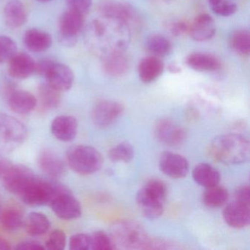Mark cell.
Masks as SVG:
<instances>
[{
	"label": "cell",
	"mask_w": 250,
	"mask_h": 250,
	"mask_svg": "<svg viewBox=\"0 0 250 250\" xmlns=\"http://www.w3.org/2000/svg\"><path fill=\"white\" fill-rule=\"evenodd\" d=\"M49 206L58 217L64 220L77 219L82 215L80 202L71 191L62 184L60 186Z\"/></svg>",
	"instance_id": "obj_8"
},
{
	"label": "cell",
	"mask_w": 250,
	"mask_h": 250,
	"mask_svg": "<svg viewBox=\"0 0 250 250\" xmlns=\"http://www.w3.org/2000/svg\"><path fill=\"white\" fill-rule=\"evenodd\" d=\"M22 212L17 208H8L0 211V227L7 231H16L24 225Z\"/></svg>",
	"instance_id": "obj_29"
},
{
	"label": "cell",
	"mask_w": 250,
	"mask_h": 250,
	"mask_svg": "<svg viewBox=\"0 0 250 250\" xmlns=\"http://www.w3.org/2000/svg\"><path fill=\"white\" fill-rule=\"evenodd\" d=\"M8 65V74L16 80L29 78L36 70V62L32 57L23 52H17L11 58Z\"/></svg>",
	"instance_id": "obj_18"
},
{
	"label": "cell",
	"mask_w": 250,
	"mask_h": 250,
	"mask_svg": "<svg viewBox=\"0 0 250 250\" xmlns=\"http://www.w3.org/2000/svg\"><path fill=\"white\" fill-rule=\"evenodd\" d=\"M102 60L104 70L111 77H123L129 70L130 61L124 52L109 55Z\"/></svg>",
	"instance_id": "obj_26"
},
{
	"label": "cell",
	"mask_w": 250,
	"mask_h": 250,
	"mask_svg": "<svg viewBox=\"0 0 250 250\" xmlns=\"http://www.w3.org/2000/svg\"><path fill=\"white\" fill-rule=\"evenodd\" d=\"M124 112L122 104L115 101L102 100L93 106L92 120L98 128H105L112 125Z\"/></svg>",
	"instance_id": "obj_11"
},
{
	"label": "cell",
	"mask_w": 250,
	"mask_h": 250,
	"mask_svg": "<svg viewBox=\"0 0 250 250\" xmlns=\"http://www.w3.org/2000/svg\"><path fill=\"white\" fill-rule=\"evenodd\" d=\"M39 165L42 170L52 178H61L65 173L62 159L52 150H43L39 155Z\"/></svg>",
	"instance_id": "obj_21"
},
{
	"label": "cell",
	"mask_w": 250,
	"mask_h": 250,
	"mask_svg": "<svg viewBox=\"0 0 250 250\" xmlns=\"http://www.w3.org/2000/svg\"><path fill=\"white\" fill-rule=\"evenodd\" d=\"M54 62H55L54 61L49 59L42 60V61L36 62L35 72L37 73L39 75L45 77L52 65H53Z\"/></svg>",
	"instance_id": "obj_43"
},
{
	"label": "cell",
	"mask_w": 250,
	"mask_h": 250,
	"mask_svg": "<svg viewBox=\"0 0 250 250\" xmlns=\"http://www.w3.org/2000/svg\"><path fill=\"white\" fill-rule=\"evenodd\" d=\"M188 33L193 40L197 42L210 40L216 33L214 20L208 14H200L189 25Z\"/></svg>",
	"instance_id": "obj_19"
},
{
	"label": "cell",
	"mask_w": 250,
	"mask_h": 250,
	"mask_svg": "<svg viewBox=\"0 0 250 250\" xmlns=\"http://www.w3.org/2000/svg\"><path fill=\"white\" fill-rule=\"evenodd\" d=\"M45 77L49 85L61 93L69 90L74 83V74L72 70L68 65L55 62Z\"/></svg>",
	"instance_id": "obj_16"
},
{
	"label": "cell",
	"mask_w": 250,
	"mask_h": 250,
	"mask_svg": "<svg viewBox=\"0 0 250 250\" xmlns=\"http://www.w3.org/2000/svg\"><path fill=\"white\" fill-rule=\"evenodd\" d=\"M0 211H1V200H0Z\"/></svg>",
	"instance_id": "obj_49"
},
{
	"label": "cell",
	"mask_w": 250,
	"mask_h": 250,
	"mask_svg": "<svg viewBox=\"0 0 250 250\" xmlns=\"http://www.w3.org/2000/svg\"><path fill=\"white\" fill-rule=\"evenodd\" d=\"M91 247L90 235L78 233L72 235L69 240V249L71 250H88Z\"/></svg>",
	"instance_id": "obj_39"
},
{
	"label": "cell",
	"mask_w": 250,
	"mask_h": 250,
	"mask_svg": "<svg viewBox=\"0 0 250 250\" xmlns=\"http://www.w3.org/2000/svg\"><path fill=\"white\" fill-rule=\"evenodd\" d=\"M1 177L5 188L19 197L37 176L33 170L24 165L10 163Z\"/></svg>",
	"instance_id": "obj_9"
},
{
	"label": "cell",
	"mask_w": 250,
	"mask_h": 250,
	"mask_svg": "<svg viewBox=\"0 0 250 250\" xmlns=\"http://www.w3.org/2000/svg\"><path fill=\"white\" fill-rule=\"evenodd\" d=\"M187 64L189 68L200 72H213L220 69L221 62L210 54L196 52L188 55Z\"/></svg>",
	"instance_id": "obj_25"
},
{
	"label": "cell",
	"mask_w": 250,
	"mask_h": 250,
	"mask_svg": "<svg viewBox=\"0 0 250 250\" xmlns=\"http://www.w3.org/2000/svg\"><path fill=\"white\" fill-rule=\"evenodd\" d=\"M229 45L235 53L248 56L250 52V33L244 30L233 32L229 38Z\"/></svg>",
	"instance_id": "obj_33"
},
{
	"label": "cell",
	"mask_w": 250,
	"mask_h": 250,
	"mask_svg": "<svg viewBox=\"0 0 250 250\" xmlns=\"http://www.w3.org/2000/svg\"><path fill=\"white\" fill-rule=\"evenodd\" d=\"M9 164V162H7L5 159L0 158V177L2 176V173H3L4 171L5 170Z\"/></svg>",
	"instance_id": "obj_46"
},
{
	"label": "cell",
	"mask_w": 250,
	"mask_h": 250,
	"mask_svg": "<svg viewBox=\"0 0 250 250\" xmlns=\"http://www.w3.org/2000/svg\"><path fill=\"white\" fill-rule=\"evenodd\" d=\"M84 16L68 10L60 20L59 39L63 46L72 47L77 43L79 33L83 30Z\"/></svg>",
	"instance_id": "obj_10"
},
{
	"label": "cell",
	"mask_w": 250,
	"mask_h": 250,
	"mask_svg": "<svg viewBox=\"0 0 250 250\" xmlns=\"http://www.w3.org/2000/svg\"><path fill=\"white\" fill-rule=\"evenodd\" d=\"M61 184L48 181L36 177L19 197L32 207L49 206Z\"/></svg>",
	"instance_id": "obj_7"
},
{
	"label": "cell",
	"mask_w": 250,
	"mask_h": 250,
	"mask_svg": "<svg viewBox=\"0 0 250 250\" xmlns=\"http://www.w3.org/2000/svg\"><path fill=\"white\" fill-rule=\"evenodd\" d=\"M192 176L197 184L205 188L218 185L220 181V174L217 169L207 163L196 165L193 169Z\"/></svg>",
	"instance_id": "obj_27"
},
{
	"label": "cell",
	"mask_w": 250,
	"mask_h": 250,
	"mask_svg": "<svg viewBox=\"0 0 250 250\" xmlns=\"http://www.w3.org/2000/svg\"><path fill=\"white\" fill-rule=\"evenodd\" d=\"M61 93L48 83L42 84L39 88V99L42 107L46 110L58 108L61 104Z\"/></svg>",
	"instance_id": "obj_32"
},
{
	"label": "cell",
	"mask_w": 250,
	"mask_h": 250,
	"mask_svg": "<svg viewBox=\"0 0 250 250\" xmlns=\"http://www.w3.org/2000/svg\"><path fill=\"white\" fill-rule=\"evenodd\" d=\"M36 96L24 90H13L8 97V105L13 112L19 115H27L37 106Z\"/></svg>",
	"instance_id": "obj_20"
},
{
	"label": "cell",
	"mask_w": 250,
	"mask_h": 250,
	"mask_svg": "<svg viewBox=\"0 0 250 250\" xmlns=\"http://www.w3.org/2000/svg\"><path fill=\"white\" fill-rule=\"evenodd\" d=\"M68 10L85 15L90 11L93 2L92 0H65Z\"/></svg>",
	"instance_id": "obj_40"
},
{
	"label": "cell",
	"mask_w": 250,
	"mask_h": 250,
	"mask_svg": "<svg viewBox=\"0 0 250 250\" xmlns=\"http://www.w3.org/2000/svg\"><path fill=\"white\" fill-rule=\"evenodd\" d=\"M50 221L46 215L39 212H32L24 219L25 230L32 236L44 235L50 228Z\"/></svg>",
	"instance_id": "obj_28"
},
{
	"label": "cell",
	"mask_w": 250,
	"mask_h": 250,
	"mask_svg": "<svg viewBox=\"0 0 250 250\" xmlns=\"http://www.w3.org/2000/svg\"><path fill=\"white\" fill-rule=\"evenodd\" d=\"M235 200L250 204V188L248 185L238 187L235 192Z\"/></svg>",
	"instance_id": "obj_41"
},
{
	"label": "cell",
	"mask_w": 250,
	"mask_h": 250,
	"mask_svg": "<svg viewBox=\"0 0 250 250\" xmlns=\"http://www.w3.org/2000/svg\"><path fill=\"white\" fill-rule=\"evenodd\" d=\"M146 47L152 56L164 58L172 52L170 42L162 35H152L146 41Z\"/></svg>",
	"instance_id": "obj_30"
},
{
	"label": "cell",
	"mask_w": 250,
	"mask_h": 250,
	"mask_svg": "<svg viewBox=\"0 0 250 250\" xmlns=\"http://www.w3.org/2000/svg\"><path fill=\"white\" fill-rule=\"evenodd\" d=\"M208 4L211 11L220 17H230L238 9L233 0H208Z\"/></svg>",
	"instance_id": "obj_35"
},
{
	"label": "cell",
	"mask_w": 250,
	"mask_h": 250,
	"mask_svg": "<svg viewBox=\"0 0 250 250\" xmlns=\"http://www.w3.org/2000/svg\"><path fill=\"white\" fill-rule=\"evenodd\" d=\"M203 195V202L208 208H219L223 206L228 200V191L222 186H213L206 188Z\"/></svg>",
	"instance_id": "obj_31"
},
{
	"label": "cell",
	"mask_w": 250,
	"mask_h": 250,
	"mask_svg": "<svg viewBox=\"0 0 250 250\" xmlns=\"http://www.w3.org/2000/svg\"><path fill=\"white\" fill-rule=\"evenodd\" d=\"M165 70V64L159 58L149 56L143 58L138 66V74L140 80L144 83H151L156 81Z\"/></svg>",
	"instance_id": "obj_23"
},
{
	"label": "cell",
	"mask_w": 250,
	"mask_h": 250,
	"mask_svg": "<svg viewBox=\"0 0 250 250\" xmlns=\"http://www.w3.org/2000/svg\"><path fill=\"white\" fill-rule=\"evenodd\" d=\"M24 43L29 50L39 53L45 52L50 48L52 39L50 35L46 32L33 28L24 33Z\"/></svg>",
	"instance_id": "obj_24"
},
{
	"label": "cell",
	"mask_w": 250,
	"mask_h": 250,
	"mask_svg": "<svg viewBox=\"0 0 250 250\" xmlns=\"http://www.w3.org/2000/svg\"><path fill=\"white\" fill-rule=\"evenodd\" d=\"M250 205L235 200L229 203L223 210L225 223L237 229L248 226L250 222Z\"/></svg>",
	"instance_id": "obj_15"
},
{
	"label": "cell",
	"mask_w": 250,
	"mask_h": 250,
	"mask_svg": "<svg viewBox=\"0 0 250 250\" xmlns=\"http://www.w3.org/2000/svg\"><path fill=\"white\" fill-rule=\"evenodd\" d=\"M5 24L11 28H20L27 23L28 14L25 5L20 0H11L3 11Z\"/></svg>",
	"instance_id": "obj_22"
},
{
	"label": "cell",
	"mask_w": 250,
	"mask_h": 250,
	"mask_svg": "<svg viewBox=\"0 0 250 250\" xmlns=\"http://www.w3.org/2000/svg\"><path fill=\"white\" fill-rule=\"evenodd\" d=\"M16 250H45L40 242L36 241H25L17 244Z\"/></svg>",
	"instance_id": "obj_44"
},
{
	"label": "cell",
	"mask_w": 250,
	"mask_h": 250,
	"mask_svg": "<svg viewBox=\"0 0 250 250\" xmlns=\"http://www.w3.org/2000/svg\"><path fill=\"white\" fill-rule=\"evenodd\" d=\"M209 154L215 161L224 165H238L250 157V143L239 134L220 135L209 145Z\"/></svg>",
	"instance_id": "obj_2"
},
{
	"label": "cell",
	"mask_w": 250,
	"mask_h": 250,
	"mask_svg": "<svg viewBox=\"0 0 250 250\" xmlns=\"http://www.w3.org/2000/svg\"><path fill=\"white\" fill-rule=\"evenodd\" d=\"M155 134L161 143L169 146H178L184 143L186 132L172 120L162 119L155 126Z\"/></svg>",
	"instance_id": "obj_13"
},
{
	"label": "cell",
	"mask_w": 250,
	"mask_h": 250,
	"mask_svg": "<svg viewBox=\"0 0 250 250\" xmlns=\"http://www.w3.org/2000/svg\"><path fill=\"white\" fill-rule=\"evenodd\" d=\"M12 249L11 244L8 240L3 237L0 236V250H9Z\"/></svg>",
	"instance_id": "obj_45"
},
{
	"label": "cell",
	"mask_w": 250,
	"mask_h": 250,
	"mask_svg": "<svg viewBox=\"0 0 250 250\" xmlns=\"http://www.w3.org/2000/svg\"><path fill=\"white\" fill-rule=\"evenodd\" d=\"M90 30L99 42L102 58L125 52L131 40L128 24L115 18L102 17L94 20Z\"/></svg>",
	"instance_id": "obj_1"
},
{
	"label": "cell",
	"mask_w": 250,
	"mask_h": 250,
	"mask_svg": "<svg viewBox=\"0 0 250 250\" xmlns=\"http://www.w3.org/2000/svg\"><path fill=\"white\" fill-rule=\"evenodd\" d=\"M52 134L60 141H73L78 131V122L74 117L61 115L52 121L51 124Z\"/></svg>",
	"instance_id": "obj_17"
},
{
	"label": "cell",
	"mask_w": 250,
	"mask_h": 250,
	"mask_svg": "<svg viewBox=\"0 0 250 250\" xmlns=\"http://www.w3.org/2000/svg\"><path fill=\"white\" fill-rule=\"evenodd\" d=\"M98 11L101 17H110L121 20L128 27L137 21V16L134 10L127 4L116 0H103L98 5Z\"/></svg>",
	"instance_id": "obj_12"
},
{
	"label": "cell",
	"mask_w": 250,
	"mask_h": 250,
	"mask_svg": "<svg viewBox=\"0 0 250 250\" xmlns=\"http://www.w3.org/2000/svg\"><path fill=\"white\" fill-rule=\"evenodd\" d=\"M66 244V235L62 229L52 231L45 243V249L49 250H62Z\"/></svg>",
	"instance_id": "obj_38"
},
{
	"label": "cell",
	"mask_w": 250,
	"mask_h": 250,
	"mask_svg": "<svg viewBox=\"0 0 250 250\" xmlns=\"http://www.w3.org/2000/svg\"><path fill=\"white\" fill-rule=\"evenodd\" d=\"M66 160L71 169L80 175L94 173L102 167L103 159L94 147L90 146H73L68 149Z\"/></svg>",
	"instance_id": "obj_4"
},
{
	"label": "cell",
	"mask_w": 250,
	"mask_h": 250,
	"mask_svg": "<svg viewBox=\"0 0 250 250\" xmlns=\"http://www.w3.org/2000/svg\"><path fill=\"white\" fill-rule=\"evenodd\" d=\"M169 71H170L171 73H173V74H176V73H179L181 71V68L176 65H172L169 66Z\"/></svg>",
	"instance_id": "obj_47"
},
{
	"label": "cell",
	"mask_w": 250,
	"mask_h": 250,
	"mask_svg": "<svg viewBox=\"0 0 250 250\" xmlns=\"http://www.w3.org/2000/svg\"><path fill=\"white\" fill-rule=\"evenodd\" d=\"M159 169L167 176L175 179L184 178L189 170L187 159L172 152H165L159 159Z\"/></svg>",
	"instance_id": "obj_14"
},
{
	"label": "cell",
	"mask_w": 250,
	"mask_h": 250,
	"mask_svg": "<svg viewBox=\"0 0 250 250\" xmlns=\"http://www.w3.org/2000/svg\"><path fill=\"white\" fill-rule=\"evenodd\" d=\"M28 137L27 127L17 118L0 113V153H8L21 147Z\"/></svg>",
	"instance_id": "obj_5"
},
{
	"label": "cell",
	"mask_w": 250,
	"mask_h": 250,
	"mask_svg": "<svg viewBox=\"0 0 250 250\" xmlns=\"http://www.w3.org/2000/svg\"><path fill=\"white\" fill-rule=\"evenodd\" d=\"M17 52L15 42L8 36H0V63L9 61Z\"/></svg>",
	"instance_id": "obj_37"
},
{
	"label": "cell",
	"mask_w": 250,
	"mask_h": 250,
	"mask_svg": "<svg viewBox=\"0 0 250 250\" xmlns=\"http://www.w3.org/2000/svg\"><path fill=\"white\" fill-rule=\"evenodd\" d=\"M134 156L133 146L128 143H122L112 147L109 152V158L115 162L128 163Z\"/></svg>",
	"instance_id": "obj_34"
},
{
	"label": "cell",
	"mask_w": 250,
	"mask_h": 250,
	"mask_svg": "<svg viewBox=\"0 0 250 250\" xmlns=\"http://www.w3.org/2000/svg\"><path fill=\"white\" fill-rule=\"evenodd\" d=\"M37 1H39V2H50L52 0H37Z\"/></svg>",
	"instance_id": "obj_48"
},
{
	"label": "cell",
	"mask_w": 250,
	"mask_h": 250,
	"mask_svg": "<svg viewBox=\"0 0 250 250\" xmlns=\"http://www.w3.org/2000/svg\"><path fill=\"white\" fill-rule=\"evenodd\" d=\"M112 241L124 249H150L151 241L145 229L132 222H123L114 228Z\"/></svg>",
	"instance_id": "obj_6"
},
{
	"label": "cell",
	"mask_w": 250,
	"mask_h": 250,
	"mask_svg": "<svg viewBox=\"0 0 250 250\" xmlns=\"http://www.w3.org/2000/svg\"><path fill=\"white\" fill-rule=\"evenodd\" d=\"M170 32L174 36H179L188 33L189 25L185 21H179L172 23L170 25Z\"/></svg>",
	"instance_id": "obj_42"
},
{
	"label": "cell",
	"mask_w": 250,
	"mask_h": 250,
	"mask_svg": "<svg viewBox=\"0 0 250 250\" xmlns=\"http://www.w3.org/2000/svg\"><path fill=\"white\" fill-rule=\"evenodd\" d=\"M91 247L93 250H109L115 249L112 238L103 231H97L90 235Z\"/></svg>",
	"instance_id": "obj_36"
},
{
	"label": "cell",
	"mask_w": 250,
	"mask_h": 250,
	"mask_svg": "<svg viewBox=\"0 0 250 250\" xmlns=\"http://www.w3.org/2000/svg\"><path fill=\"white\" fill-rule=\"evenodd\" d=\"M166 186L159 180H152L142 187L136 195V202L143 216L156 219L162 216L166 200Z\"/></svg>",
	"instance_id": "obj_3"
}]
</instances>
